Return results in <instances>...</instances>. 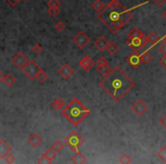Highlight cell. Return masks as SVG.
Segmentation results:
<instances>
[{
  "label": "cell",
  "mask_w": 166,
  "mask_h": 164,
  "mask_svg": "<svg viewBox=\"0 0 166 164\" xmlns=\"http://www.w3.org/2000/svg\"><path fill=\"white\" fill-rule=\"evenodd\" d=\"M44 155H46V156L49 158V160L53 161V160L56 158V156H57V152L55 151V149H53V148H49V149H48V151L44 153Z\"/></svg>",
  "instance_id": "cell-29"
},
{
  "label": "cell",
  "mask_w": 166,
  "mask_h": 164,
  "mask_svg": "<svg viewBox=\"0 0 166 164\" xmlns=\"http://www.w3.org/2000/svg\"><path fill=\"white\" fill-rule=\"evenodd\" d=\"M59 13H60V8H57V7H48V14L51 17H56L57 15H59Z\"/></svg>",
  "instance_id": "cell-28"
},
{
  "label": "cell",
  "mask_w": 166,
  "mask_h": 164,
  "mask_svg": "<svg viewBox=\"0 0 166 164\" xmlns=\"http://www.w3.org/2000/svg\"><path fill=\"white\" fill-rule=\"evenodd\" d=\"M134 8L136 7L127 9L118 0H110L108 5L100 13H98V18L109 29L110 32L117 33L132 18L131 10Z\"/></svg>",
  "instance_id": "cell-2"
},
{
  "label": "cell",
  "mask_w": 166,
  "mask_h": 164,
  "mask_svg": "<svg viewBox=\"0 0 166 164\" xmlns=\"http://www.w3.org/2000/svg\"><path fill=\"white\" fill-rule=\"evenodd\" d=\"M58 74L63 80H68L72 75L74 74V70L72 68V66H70L68 64H65L62 67H59L58 70Z\"/></svg>",
  "instance_id": "cell-10"
},
{
  "label": "cell",
  "mask_w": 166,
  "mask_h": 164,
  "mask_svg": "<svg viewBox=\"0 0 166 164\" xmlns=\"http://www.w3.org/2000/svg\"><path fill=\"white\" fill-rule=\"evenodd\" d=\"M99 86L114 101H120L130 90H132L136 83L131 77L124 73L121 67L116 66L104 77Z\"/></svg>",
  "instance_id": "cell-1"
},
{
  "label": "cell",
  "mask_w": 166,
  "mask_h": 164,
  "mask_svg": "<svg viewBox=\"0 0 166 164\" xmlns=\"http://www.w3.org/2000/svg\"><path fill=\"white\" fill-rule=\"evenodd\" d=\"M157 156L160 158V161L166 163V145L160 148L159 151L157 152Z\"/></svg>",
  "instance_id": "cell-26"
},
{
  "label": "cell",
  "mask_w": 166,
  "mask_h": 164,
  "mask_svg": "<svg viewBox=\"0 0 166 164\" xmlns=\"http://www.w3.org/2000/svg\"><path fill=\"white\" fill-rule=\"evenodd\" d=\"M50 106H51V108H53V110H62L66 106V104H65V101H64V99L57 98V99H55V101L50 104Z\"/></svg>",
  "instance_id": "cell-16"
},
{
  "label": "cell",
  "mask_w": 166,
  "mask_h": 164,
  "mask_svg": "<svg viewBox=\"0 0 166 164\" xmlns=\"http://www.w3.org/2000/svg\"><path fill=\"white\" fill-rule=\"evenodd\" d=\"M43 50V48L41 47V45L37 44V45H34L33 47H32V51H33L34 54H41Z\"/></svg>",
  "instance_id": "cell-33"
},
{
  "label": "cell",
  "mask_w": 166,
  "mask_h": 164,
  "mask_svg": "<svg viewBox=\"0 0 166 164\" xmlns=\"http://www.w3.org/2000/svg\"><path fill=\"white\" fill-rule=\"evenodd\" d=\"M71 162H72V163H75V164H83L86 162V158L82 153H80V152H75L74 156H72V158H71Z\"/></svg>",
  "instance_id": "cell-18"
},
{
  "label": "cell",
  "mask_w": 166,
  "mask_h": 164,
  "mask_svg": "<svg viewBox=\"0 0 166 164\" xmlns=\"http://www.w3.org/2000/svg\"><path fill=\"white\" fill-rule=\"evenodd\" d=\"M5 77H6V75L3 74V72L0 71V82H3V81H5Z\"/></svg>",
  "instance_id": "cell-42"
},
{
  "label": "cell",
  "mask_w": 166,
  "mask_h": 164,
  "mask_svg": "<svg viewBox=\"0 0 166 164\" xmlns=\"http://www.w3.org/2000/svg\"><path fill=\"white\" fill-rule=\"evenodd\" d=\"M64 147H65V143H62L60 140H56L53 144V146H51V148L55 149L57 153H60L64 149Z\"/></svg>",
  "instance_id": "cell-25"
},
{
  "label": "cell",
  "mask_w": 166,
  "mask_h": 164,
  "mask_svg": "<svg viewBox=\"0 0 166 164\" xmlns=\"http://www.w3.org/2000/svg\"><path fill=\"white\" fill-rule=\"evenodd\" d=\"M160 65L166 70V55H164V56L162 57V59H160Z\"/></svg>",
  "instance_id": "cell-41"
},
{
  "label": "cell",
  "mask_w": 166,
  "mask_h": 164,
  "mask_svg": "<svg viewBox=\"0 0 166 164\" xmlns=\"http://www.w3.org/2000/svg\"><path fill=\"white\" fill-rule=\"evenodd\" d=\"M10 152H12V146L5 140H0V158H5V156Z\"/></svg>",
  "instance_id": "cell-15"
},
{
  "label": "cell",
  "mask_w": 166,
  "mask_h": 164,
  "mask_svg": "<svg viewBox=\"0 0 166 164\" xmlns=\"http://www.w3.org/2000/svg\"><path fill=\"white\" fill-rule=\"evenodd\" d=\"M48 7H57V8H60V1L59 0H49L47 2Z\"/></svg>",
  "instance_id": "cell-32"
},
{
  "label": "cell",
  "mask_w": 166,
  "mask_h": 164,
  "mask_svg": "<svg viewBox=\"0 0 166 164\" xmlns=\"http://www.w3.org/2000/svg\"><path fill=\"white\" fill-rule=\"evenodd\" d=\"M62 114L72 125L77 127L90 115V110L85 107L77 98H74L62 110Z\"/></svg>",
  "instance_id": "cell-3"
},
{
  "label": "cell",
  "mask_w": 166,
  "mask_h": 164,
  "mask_svg": "<svg viewBox=\"0 0 166 164\" xmlns=\"http://www.w3.org/2000/svg\"><path fill=\"white\" fill-rule=\"evenodd\" d=\"M8 3H9L12 7H16L18 3H20V0H7Z\"/></svg>",
  "instance_id": "cell-39"
},
{
  "label": "cell",
  "mask_w": 166,
  "mask_h": 164,
  "mask_svg": "<svg viewBox=\"0 0 166 164\" xmlns=\"http://www.w3.org/2000/svg\"><path fill=\"white\" fill-rule=\"evenodd\" d=\"M163 40H165V41H166V34L163 37Z\"/></svg>",
  "instance_id": "cell-44"
},
{
  "label": "cell",
  "mask_w": 166,
  "mask_h": 164,
  "mask_svg": "<svg viewBox=\"0 0 166 164\" xmlns=\"http://www.w3.org/2000/svg\"><path fill=\"white\" fill-rule=\"evenodd\" d=\"M73 42L80 49H83L84 47H86L90 42V38L88 37V34H85L83 31H80L79 33L73 38Z\"/></svg>",
  "instance_id": "cell-8"
},
{
  "label": "cell",
  "mask_w": 166,
  "mask_h": 164,
  "mask_svg": "<svg viewBox=\"0 0 166 164\" xmlns=\"http://www.w3.org/2000/svg\"><path fill=\"white\" fill-rule=\"evenodd\" d=\"M158 50L163 55H166V41L163 40V39H162V44H160L159 47H158Z\"/></svg>",
  "instance_id": "cell-34"
},
{
  "label": "cell",
  "mask_w": 166,
  "mask_h": 164,
  "mask_svg": "<svg viewBox=\"0 0 166 164\" xmlns=\"http://www.w3.org/2000/svg\"><path fill=\"white\" fill-rule=\"evenodd\" d=\"M140 56H141V60H142V63H145V64H149L150 62L153 60V55H151L150 51H143Z\"/></svg>",
  "instance_id": "cell-22"
},
{
  "label": "cell",
  "mask_w": 166,
  "mask_h": 164,
  "mask_svg": "<svg viewBox=\"0 0 166 164\" xmlns=\"http://www.w3.org/2000/svg\"><path fill=\"white\" fill-rule=\"evenodd\" d=\"M147 37H148V42H149L151 46H155V45L158 44V42L163 39V38H160L159 35H158V33L155 32V31H151Z\"/></svg>",
  "instance_id": "cell-17"
},
{
  "label": "cell",
  "mask_w": 166,
  "mask_h": 164,
  "mask_svg": "<svg viewBox=\"0 0 166 164\" xmlns=\"http://www.w3.org/2000/svg\"><path fill=\"white\" fill-rule=\"evenodd\" d=\"M131 110H133V113L138 115V116H142L143 114L146 113L147 110H148V106L145 104V101L139 99V101H136L134 104L131 106Z\"/></svg>",
  "instance_id": "cell-9"
},
{
  "label": "cell",
  "mask_w": 166,
  "mask_h": 164,
  "mask_svg": "<svg viewBox=\"0 0 166 164\" xmlns=\"http://www.w3.org/2000/svg\"><path fill=\"white\" fill-rule=\"evenodd\" d=\"M126 62H127V64H129L130 66L132 67H138L141 65V63H142V60H141V56H140L136 51H133L132 54H130L129 56H127V58H126Z\"/></svg>",
  "instance_id": "cell-11"
},
{
  "label": "cell",
  "mask_w": 166,
  "mask_h": 164,
  "mask_svg": "<svg viewBox=\"0 0 166 164\" xmlns=\"http://www.w3.org/2000/svg\"><path fill=\"white\" fill-rule=\"evenodd\" d=\"M148 44V37L142 34L140 37H134V38H127L126 40V45L130 48H132L133 51H138L141 48L146 47Z\"/></svg>",
  "instance_id": "cell-5"
},
{
  "label": "cell",
  "mask_w": 166,
  "mask_h": 164,
  "mask_svg": "<svg viewBox=\"0 0 166 164\" xmlns=\"http://www.w3.org/2000/svg\"><path fill=\"white\" fill-rule=\"evenodd\" d=\"M162 16H163V18L166 21V9L163 10V13H162Z\"/></svg>",
  "instance_id": "cell-43"
},
{
  "label": "cell",
  "mask_w": 166,
  "mask_h": 164,
  "mask_svg": "<svg viewBox=\"0 0 166 164\" xmlns=\"http://www.w3.org/2000/svg\"><path fill=\"white\" fill-rule=\"evenodd\" d=\"M5 161H6L7 163H14V162H15V156L12 154V152L8 153V154L5 156Z\"/></svg>",
  "instance_id": "cell-35"
},
{
  "label": "cell",
  "mask_w": 166,
  "mask_h": 164,
  "mask_svg": "<svg viewBox=\"0 0 166 164\" xmlns=\"http://www.w3.org/2000/svg\"><path fill=\"white\" fill-rule=\"evenodd\" d=\"M143 32L140 29H138L136 26H133L131 30L127 32V38H134V37H140L142 35Z\"/></svg>",
  "instance_id": "cell-20"
},
{
  "label": "cell",
  "mask_w": 166,
  "mask_h": 164,
  "mask_svg": "<svg viewBox=\"0 0 166 164\" xmlns=\"http://www.w3.org/2000/svg\"><path fill=\"white\" fill-rule=\"evenodd\" d=\"M95 47H96V49L98 51H105L107 48V45H108V41H107V39L105 37H99L97 38L96 41H95Z\"/></svg>",
  "instance_id": "cell-14"
},
{
  "label": "cell",
  "mask_w": 166,
  "mask_h": 164,
  "mask_svg": "<svg viewBox=\"0 0 166 164\" xmlns=\"http://www.w3.org/2000/svg\"><path fill=\"white\" fill-rule=\"evenodd\" d=\"M24 72V74L26 75L29 79H31V80H33V79H37V75L39 74V72L41 71V67L38 65L34 60H30L29 63H27V65L25 67H24L23 70H22Z\"/></svg>",
  "instance_id": "cell-6"
},
{
  "label": "cell",
  "mask_w": 166,
  "mask_h": 164,
  "mask_svg": "<svg viewBox=\"0 0 166 164\" xmlns=\"http://www.w3.org/2000/svg\"><path fill=\"white\" fill-rule=\"evenodd\" d=\"M79 65H80L81 68H83L84 71H90L95 65V62L91 57L89 56H84L82 59L79 62Z\"/></svg>",
  "instance_id": "cell-12"
},
{
  "label": "cell",
  "mask_w": 166,
  "mask_h": 164,
  "mask_svg": "<svg viewBox=\"0 0 166 164\" xmlns=\"http://www.w3.org/2000/svg\"><path fill=\"white\" fill-rule=\"evenodd\" d=\"M65 27H66V24H65V22H63V21H58V22H56V24H55V29H56L58 32L64 31Z\"/></svg>",
  "instance_id": "cell-31"
},
{
  "label": "cell",
  "mask_w": 166,
  "mask_h": 164,
  "mask_svg": "<svg viewBox=\"0 0 166 164\" xmlns=\"http://www.w3.org/2000/svg\"><path fill=\"white\" fill-rule=\"evenodd\" d=\"M151 1H154L157 6H163L164 3L166 2V0H151Z\"/></svg>",
  "instance_id": "cell-40"
},
{
  "label": "cell",
  "mask_w": 166,
  "mask_h": 164,
  "mask_svg": "<svg viewBox=\"0 0 166 164\" xmlns=\"http://www.w3.org/2000/svg\"><path fill=\"white\" fill-rule=\"evenodd\" d=\"M29 62H30L29 58H27L23 53H16V54L13 56V58H12L13 65L15 67H17V68H20V70H23L24 67L27 65Z\"/></svg>",
  "instance_id": "cell-7"
},
{
  "label": "cell",
  "mask_w": 166,
  "mask_h": 164,
  "mask_svg": "<svg viewBox=\"0 0 166 164\" xmlns=\"http://www.w3.org/2000/svg\"><path fill=\"white\" fill-rule=\"evenodd\" d=\"M3 83H5V86L8 88L13 87L14 84L16 83V79L13 77V75H10V74H8V75H6V77H5V81H3Z\"/></svg>",
  "instance_id": "cell-23"
},
{
  "label": "cell",
  "mask_w": 166,
  "mask_h": 164,
  "mask_svg": "<svg viewBox=\"0 0 166 164\" xmlns=\"http://www.w3.org/2000/svg\"><path fill=\"white\" fill-rule=\"evenodd\" d=\"M105 64H108V60L104 56H101V57H99V59L97 60L96 65H97V67H98V66H101V65H105Z\"/></svg>",
  "instance_id": "cell-36"
},
{
  "label": "cell",
  "mask_w": 166,
  "mask_h": 164,
  "mask_svg": "<svg viewBox=\"0 0 166 164\" xmlns=\"http://www.w3.org/2000/svg\"><path fill=\"white\" fill-rule=\"evenodd\" d=\"M158 122H159V124H160V125H162V127L164 128V129H166V114H165V115H163V116H162V117H160Z\"/></svg>",
  "instance_id": "cell-38"
},
{
  "label": "cell",
  "mask_w": 166,
  "mask_h": 164,
  "mask_svg": "<svg viewBox=\"0 0 166 164\" xmlns=\"http://www.w3.org/2000/svg\"><path fill=\"white\" fill-rule=\"evenodd\" d=\"M22 1H26V0H22Z\"/></svg>",
  "instance_id": "cell-45"
},
{
  "label": "cell",
  "mask_w": 166,
  "mask_h": 164,
  "mask_svg": "<svg viewBox=\"0 0 166 164\" xmlns=\"http://www.w3.org/2000/svg\"><path fill=\"white\" fill-rule=\"evenodd\" d=\"M64 143H65V145H66L67 147H70L72 151L79 152L77 148L84 144V138L77 134L76 131H73V132H71V134H68V136L65 138Z\"/></svg>",
  "instance_id": "cell-4"
},
{
  "label": "cell",
  "mask_w": 166,
  "mask_h": 164,
  "mask_svg": "<svg viewBox=\"0 0 166 164\" xmlns=\"http://www.w3.org/2000/svg\"><path fill=\"white\" fill-rule=\"evenodd\" d=\"M51 162H53V161H51V160H49V158L47 157L44 154L41 155V157L38 160V163H51Z\"/></svg>",
  "instance_id": "cell-37"
},
{
  "label": "cell",
  "mask_w": 166,
  "mask_h": 164,
  "mask_svg": "<svg viewBox=\"0 0 166 164\" xmlns=\"http://www.w3.org/2000/svg\"><path fill=\"white\" fill-rule=\"evenodd\" d=\"M37 79L40 82H44V81L48 80V73H47L46 71H43L42 68H41V71L39 72V74L37 75Z\"/></svg>",
  "instance_id": "cell-30"
},
{
  "label": "cell",
  "mask_w": 166,
  "mask_h": 164,
  "mask_svg": "<svg viewBox=\"0 0 166 164\" xmlns=\"http://www.w3.org/2000/svg\"><path fill=\"white\" fill-rule=\"evenodd\" d=\"M105 5H104V2L101 1V0H95L92 3V9L93 10H96L97 13H100L101 10L105 8Z\"/></svg>",
  "instance_id": "cell-21"
},
{
  "label": "cell",
  "mask_w": 166,
  "mask_h": 164,
  "mask_svg": "<svg viewBox=\"0 0 166 164\" xmlns=\"http://www.w3.org/2000/svg\"><path fill=\"white\" fill-rule=\"evenodd\" d=\"M98 68V72H99L103 77H105V75H107V74L109 73L110 71H112V68L109 67V65L108 64H105V65H101V66H98L97 67Z\"/></svg>",
  "instance_id": "cell-24"
},
{
  "label": "cell",
  "mask_w": 166,
  "mask_h": 164,
  "mask_svg": "<svg viewBox=\"0 0 166 164\" xmlns=\"http://www.w3.org/2000/svg\"><path fill=\"white\" fill-rule=\"evenodd\" d=\"M42 141L43 140H42V138H41V136L38 134H31L30 136H29V138H27V143L34 148L39 147V146L42 144Z\"/></svg>",
  "instance_id": "cell-13"
},
{
  "label": "cell",
  "mask_w": 166,
  "mask_h": 164,
  "mask_svg": "<svg viewBox=\"0 0 166 164\" xmlns=\"http://www.w3.org/2000/svg\"><path fill=\"white\" fill-rule=\"evenodd\" d=\"M118 45L116 44V42H108V45H107V48L106 50L108 51V54L109 55H115L118 51Z\"/></svg>",
  "instance_id": "cell-19"
},
{
  "label": "cell",
  "mask_w": 166,
  "mask_h": 164,
  "mask_svg": "<svg viewBox=\"0 0 166 164\" xmlns=\"http://www.w3.org/2000/svg\"><path fill=\"white\" fill-rule=\"evenodd\" d=\"M118 163H122V164H129V163H131V162H132V158L130 157L129 155L127 154H125V153H124V154H122L121 155V157L118 158Z\"/></svg>",
  "instance_id": "cell-27"
}]
</instances>
